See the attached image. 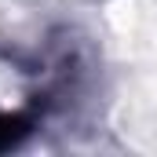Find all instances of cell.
<instances>
[{
    "label": "cell",
    "mask_w": 157,
    "mask_h": 157,
    "mask_svg": "<svg viewBox=\"0 0 157 157\" xmlns=\"http://www.w3.org/2000/svg\"><path fill=\"white\" fill-rule=\"evenodd\" d=\"M22 135H26V121L22 117H0V150L15 146Z\"/></svg>",
    "instance_id": "cell-1"
}]
</instances>
